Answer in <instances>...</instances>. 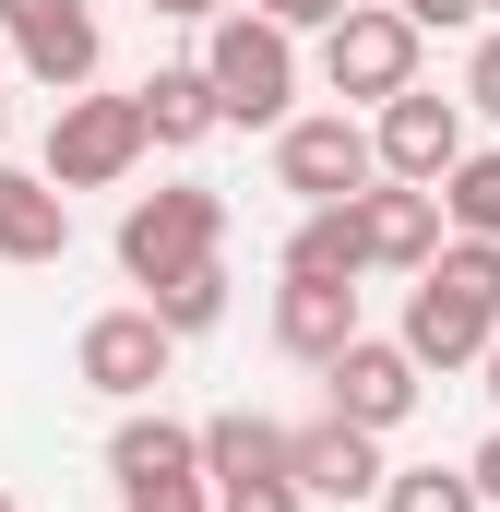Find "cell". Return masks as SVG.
<instances>
[{"mask_svg":"<svg viewBox=\"0 0 500 512\" xmlns=\"http://www.w3.org/2000/svg\"><path fill=\"white\" fill-rule=\"evenodd\" d=\"M203 477H215V489H227V477H298V429H274V417H250V405L203 417Z\"/></svg>","mask_w":500,"mask_h":512,"instance_id":"2e32d148","label":"cell"},{"mask_svg":"<svg viewBox=\"0 0 500 512\" xmlns=\"http://www.w3.org/2000/svg\"><path fill=\"white\" fill-rule=\"evenodd\" d=\"M167 358H179V334H167L155 310H96L84 346H72V370L108 393V405H143V393L167 382Z\"/></svg>","mask_w":500,"mask_h":512,"instance_id":"ba28073f","label":"cell"},{"mask_svg":"<svg viewBox=\"0 0 500 512\" xmlns=\"http://www.w3.org/2000/svg\"><path fill=\"white\" fill-rule=\"evenodd\" d=\"M0 143H12V96H0Z\"/></svg>","mask_w":500,"mask_h":512,"instance_id":"f546056e","label":"cell"},{"mask_svg":"<svg viewBox=\"0 0 500 512\" xmlns=\"http://www.w3.org/2000/svg\"><path fill=\"white\" fill-rule=\"evenodd\" d=\"M358 239H370V274H429L441 239H453V215H441V191H417V179H370V191H358Z\"/></svg>","mask_w":500,"mask_h":512,"instance_id":"8fae6325","label":"cell"},{"mask_svg":"<svg viewBox=\"0 0 500 512\" xmlns=\"http://www.w3.org/2000/svg\"><path fill=\"white\" fill-rule=\"evenodd\" d=\"M203 84H215V108L239 131H286L298 120V36L274 24V12H215L203 24Z\"/></svg>","mask_w":500,"mask_h":512,"instance_id":"7a4b0ae2","label":"cell"},{"mask_svg":"<svg viewBox=\"0 0 500 512\" xmlns=\"http://www.w3.org/2000/svg\"><path fill=\"white\" fill-rule=\"evenodd\" d=\"M465 108H477V120H500V24L477 36V60H465Z\"/></svg>","mask_w":500,"mask_h":512,"instance_id":"cb8c5ba5","label":"cell"},{"mask_svg":"<svg viewBox=\"0 0 500 512\" xmlns=\"http://www.w3.org/2000/svg\"><path fill=\"white\" fill-rule=\"evenodd\" d=\"M215 239H227V203L215 191H143L120 215V274L131 286H167V274L215 262Z\"/></svg>","mask_w":500,"mask_h":512,"instance_id":"52a82bcc","label":"cell"},{"mask_svg":"<svg viewBox=\"0 0 500 512\" xmlns=\"http://www.w3.org/2000/svg\"><path fill=\"white\" fill-rule=\"evenodd\" d=\"M60 251H72V191L0 155V262H60Z\"/></svg>","mask_w":500,"mask_h":512,"instance_id":"5bb4252c","label":"cell"},{"mask_svg":"<svg viewBox=\"0 0 500 512\" xmlns=\"http://www.w3.org/2000/svg\"><path fill=\"white\" fill-rule=\"evenodd\" d=\"M108 477H120V489L203 477V429H191V417H167V405H131L120 429H108Z\"/></svg>","mask_w":500,"mask_h":512,"instance_id":"9a60e30c","label":"cell"},{"mask_svg":"<svg viewBox=\"0 0 500 512\" xmlns=\"http://www.w3.org/2000/svg\"><path fill=\"white\" fill-rule=\"evenodd\" d=\"M381 512H489V489H477V465H393Z\"/></svg>","mask_w":500,"mask_h":512,"instance_id":"d6986e66","label":"cell"},{"mask_svg":"<svg viewBox=\"0 0 500 512\" xmlns=\"http://www.w3.org/2000/svg\"><path fill=\"white\" fill-rule=\"evenodd\" d=\"M322 382H334V417H358V429H405V417H417V393H429V370H417V346H405V334H358Z\"/></svg>","mask_w":500,"mask_h":512,"instance_id":"9c48e42d","label":"cell"},{"mask_svg":"<svg viewBox=\"0 0 500 512\" xmlns=\"http://www.w3.org/2000/svg\"><path fill=\"white\" fill-rule=\"evenodd\" d=\"M477 489H489V501H500V429H489V441H477Z\"/></svg>","mask_w":500,"mask_h":512,"instance_id":"83f0119b","label":"cell"},{"mask_svg":"<svg viewBox=\"0 0 500 512\" xmlns=\"http://www.w3.org/2000/svg\"><path fill=\"white\" fill-rule=\"evenodd\" d=\"M286 274H334V286H358V274H370L358 203H310V215H298V239H286Z\"/></svg>","mask_w":500,"mask_h":512,"instance_id":"ac0fdd59","label":"cell"},{"mask_svg":"<svg viewBox=\"0 0 500 512\" xmlns=\"http://www.w3.org/2000/svg\"><path fill=\"white\" fill-rule=\"evenodd\" d=\"M131 512H215V477H167V489H120Z\"/></svg>","mask_w":500,"mask_h":512,"instance_id":"d4e9b609","label":"cell"},{"mask_svg":"<svg viewBox=\"0 0 500 512\" xmlns=\"http://www.w3.org/2000/svg\"><path fill=\"white\" fill-rule=\"evenodd\" d=\"M143 143H155V131H143V96H96V84H84V96H60V120H48V179H60V191H120L131 167H143Z\"/></svg>","mask_w":500,"mask_h":512,"instance_id":"3957f363","label":"cell"},{"mask_svg":"<svg viewBox=\"0 0 500 512\" xmlns=\"http://www.w3.org/2000/svg\"><path fill=\"white\" fill-rule=\"evenodd\" d=\"M441 215H453V239H500V143L489 155L465 143V167L441 179Z\"/></svg>","mask_w":500,"mask_h":512,"instance_id":"44dd1931","label":"cell"},{"mask_svg":"<svg viewBox=\"0 0 500 512\" xmlns=\"http://www.w3.org/2000/svg\"><path fill=\"white\" fill-rule=\"evenodd\" d=\"M489 24H500V0H489Z\"/></svg>","mask_w":500,"mask_h":512,"instance_id":"1f68e13d","label":"cell"},{"mask_svg":"<svg viewBox=\"0 0 500 512\" xmlns=\"http://www.w3.org/2000/svg\"><path fill=\"white\" fill-rule=\"evenodd\" d=\"M274 179H286L298 203H358L381 179V131L358 120V108H310V120L274 131Z\"/></svg>","mask_w":500,"mask_h":512,"instance_id":"277c9868","label":"cell"},{"mask_svg":"<svg viewBox=\"0 0 500 512\" xmlns=\"http://www.w3.org/2000/svg\"><path fill=\"white\" fill-rule=\"evenodd\" d=\"M381 477H393V465H381V429L334 417V405L298 429V489H310V501H381Z\"/></svg>","mask_w":500,"mask_h":512,"instance_id":"4fadbf2b","label":"cell"},{"mask_svg":"<svg viewBox=\"0 0 500 512\" xmlns=\"http://www.w3.org/2000/svg\"><path fill=\"white\" fill-rule=\"evenodd\" d=\"M143 96V131L179 155V143H203V131H227V108H215V84H203V60H167L155 84H131Z\"/></svg>","mask_w":500,"mask_h":512,"instance_id":"e0dca14e","label":"cell"},{"mask_svg":"<svg viewBox=\"0 0 500 512\" xmlns=\"http://www.w3.org/2000/svg\"><path fill=\"white\" fill-rule=\"evenodd\" d=\"M274 346H286L298 370H334V358L358 346V286H334V274H286V286H274Z\"/></svg>","mask_w":500,"mask_h":512,"instance_id":"7c38bea8","label":"cell"},{"mask_svg":"<svg viewBox=\"0 0 500 512\" xmlns=\"http://www.w3.org/2000/svg\"><path fill=\"white\" fill-rule=\"evenodd\" d=\"M0 36H12V60H24V84H48V96H84L96 60H108L96 0H0Z\"/></svg>","mask_w":500,"mask_h":512,"instance_id":"8992f818","label":"cell"},{"mask_svg":"<svg viewBox=\"0 0 500 512\" xmlns=\"http://www.w3.org/2000/svg\"><path fill=\"white\" fill-rule=\"evenodd\" d=\"M322 84H334L346 108H393V96L417 84V24H405L393 0H358V12L322 36Z\"/></svg>","mask_w":500,"mask_h":512,"instance_id":"5b68a950","label":"cell"},{"mask_svg":"<svg viewBox=\"0 0 500 512\" xmlns=\"http://www.w3.org/2000/svg\"><path fill=\"white\" fill-rule=\"evenodd\" d=\"M477 370H489V405H500V334H489V358H477Z\"/></svg>","mask_w":500,"mask_h":512,"instance_id":"f1b7e54d","label":"cell"},{"mask_svg":"<svg viewBox=\"0 0 500 512\" xmlns=\"http://www.w3.org/2000/svg\"><path fill=\"white\" fill-rule=\"evenodd\" d=\"M500 334V239H441V262L405 286V346L417 370H477Z\"/></svg>","mask_w":500,"mask_h":512,"instance_id":"6da1fadb","label":"cell"},{"mask_svg":"<svg viewBox=\"0 0 500 512\" xmlns=\"http://www.w3.org/2000/svg\"><path fill=\"white\" fill-rule=\"evenodd\" d=\"M250 12H274V24H286V36H334V24H346V12H358V0H250Z\"/></svg>","mask_w":500,"mask_h":512,"instance_id":"603a6c76","label":"cell"},{"mask_svg":"<svg viewBox=\"0 0 500 512\" xmlns=\"http://www.w3.org/2000/svg\"><path fill=\"white\" fill-rule=\"evenodd\" d=\"M370 131H381V179L441 191V179L465 167V108H453V96H429V84H405V96H393Z\"/></svg>","mask_w":500,"mask_h":512,"instance_id":"30bf717a","label":"cell"},{"mask_svg":"<svg viewBox=\"0 0 500 512\" xmlns=\"http://www.w3.org/2000/svg\"><path fill=\"white\" fill-rule=\"evenodd\" d=\"M417 36H453V24H489V0H393Z\"/></svg>","mask_w":500,"mask_h":512,"instance_id":"484cf974","label":"cell"},{"mask_svg":"<svg viewBox=\"0 0 500 512\" xmlns=\"http://www.w3.org/2000/svg\"><path fill=\"white\" fill-rule=\"evenodd\" d=\"M215 512H310V489H298V477H227Z\"/></svg>","mask_w":500,"mask_h":512,"instance_id":"7402d4cb","label":"cell"},{"mask_svg":"<svg viewBox=\"0 0 500 512\" xmlns=\"http://www.w3.org/2000/svg\"><path fill=\"white\" fill-rule=\"evenodd\" d=\"M0 512H12V489H0Z\"/></svg>","mask_w":500,"mask_h":512,"instance_id":"4dcf8cb0","label":"cell"},{"mask_svg":"<svg viewBox=\"0 0 500 512\" xmlns=\"http://www.w3.org/2000/svg\"><path fill=\"white\" fill-rule=\"evenodd\" d=\"M143 310H155L167 334H215V322H227V262H191V274L143 286Z\"/></svg>","mask_w":500,"mask_h":512,"instance_id":"ffe728a7","label":"cell"},{"mask_svg":"<svg viewBox=\"0 0 500 512\" xmlns=\"http://www.w3.org/2000/svg\"><path fill=\"white\" fill-rule=\"evenodd\" d=\"M143 12H167V24H215V12H239V0H143Z\"/></svg>","mask_w":500,"mask_h":512,"instance_id":"4316f807","label":"cell"}]
</instances>
